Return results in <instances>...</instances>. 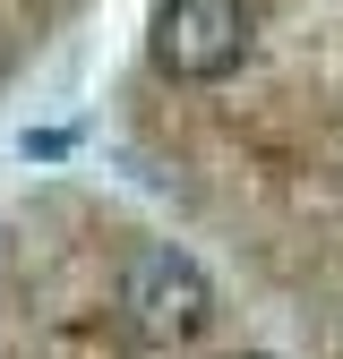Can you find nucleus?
<instances>
[{"label":"nucleus","mask_w":343,"mask_h":359,"mask_svg":"<svg viewBox=\"0 0 343 359\" xmlns=\"http://www.w3.org/2000/svg\"><path fill=\"white\" fill-rule=\"evenodd\" d=\"M0 359H292L163 214L34 189L0 222Z\"/></svg>","instance_id":"nucleus-1"}]
</instances>
